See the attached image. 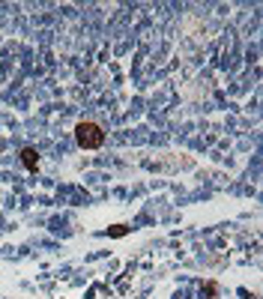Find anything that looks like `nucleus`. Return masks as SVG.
<instances>
[{
	"label": "nucleus",
	"instance_id": "20e7f679",
	"mask_svg": "<svg viewBox=\"0 0 263 299\" xmlns=\"http://www.w3.org/2000/svg\"><path fill=\"white\" fill-rule=\"evenodd\" d=\"M207 294H210V297H216V294H219V285H216V282H210V285H207Z\"/></svg>",
	"mask_w": 263,
	"mask_h": 299
},
{
	"label": "nucleus",
	"instance_id": "7ed1b4c3",
	"mask_svg": "<svg viewBox=\"0 0 263 299\" xmlns=\"http://www.w3.org/2000/svg\"><path fill=\"white\" fill-rule=\"evenodd\" d=\"M108 234H111V237H126V234H129V228H126V225H114Z\"/></svg>",
	"mask_w": 263,
	"mask_h": 299
},
{
	"label": "nucleus",
	"instance_id": "f257e3e1",
	"mask_svg": "<svg viewBox=\"0 0 263 299\" xmlns=\"http://www.w3.org/2000/svg\"><path fill=\"white\" fill-rule=\"evenodd\" d=\"M75 141H78L81 150H99L105 144V129L93 120H84V123L75 126Z\"/></svg>",
	"mask_w": 263,
	"mask_h": 299
},
{
	"label": "nucleus",
	"instance_id": "f03ea898",
	"mask_svg": "<svg viewBox=\"0 0 263 299\" xmlns=\"http://www.w3.org/2000/svg\"><path fill=\"white\" fill-rule=\"evenodd\" d=\"M21 165H24L27 171H36V168H39V153H36L33 147H24V150H21Z\"/></svg>",
	"mask_w": 263,
	"mask_h": 299
}]
</instances>
